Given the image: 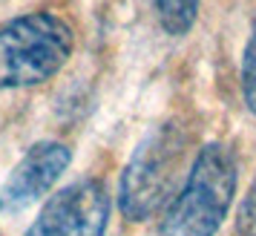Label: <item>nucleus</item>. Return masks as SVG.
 I'll return each instance as SVG.
<instances>
[{
  "label": "nucleus",
  "mask_w": 256,
  "mask_h": 236,
  "mask_svg": "<svg viewBox=\"0 0 256 236\" xmlns=\"http://www.w3.org/2000/svg\"><path fill=\"white\" fill-rule=\"evenodd\" d=\"M236 182L239 164L230 147L204 144L164 213L158 236H216L233 204Z\"/></svg>",
  "instance_id": "f257e3e1"
},
{
  "label": "nucleus",
  "mask_w": 256,
  "mask_h": 236,
  "mask_svg": "<svg viewBox=\"0 0 256 236\" xmlns=\"http://www.w3.org/2000/svg\"><path fill=\"white\" fill-rule=\"evenodd\" d=\"M187 136L176 121L152 127L132 150L118 184V208L130 222H147L173 202L187 158Z\"/></svg>",
  "instance_id": "f03ea898"
},
{
  "label": "nucleus",
  "mask_w": 256,
  "mask_h": 236,
  "mask_svg": "<svg viewBox=\"0 0 256 236\" xmlns=\"http://www.w3.org/2000/svg\"><path fill=\"white\" fill-rule=\"evenodd\" d=\"M75 46L72 26L52 12H29L0 26V90H26L55 78Z\"/></svg>",
  "instance_id": "7ed1b4c3"
},
{
  "label": "nucleus",
  "mask_w": 256,
  "mask_h": 236,
  "mask_svg": "<svg viewBox=\"0 0 256 236\" xmlns=\"http://www.w3.org/2000/svg\"><path fill=\"white\" fill-rule=\"evenodd\" d=\"M110 222V193L104 182L81 178L49 196L26 236H104Z\"/></svg>",
  "instance_id": "20e7f679"
},
{
  "label": "nucleus",
  "mask_w": 256,
  "mask_h": 236,
  "mask_svg": "<svg viewBox=\"0 0 256 236\" xmlns=\"http://www.w3.org/2000/svg\"><path fill=\"white\" fill-rule=\"evenodd\" d=\"M70 162L72 150L64 142H49V138L35 142L20 156V162L12 167L9 178L0 188V213L14 216L38 204L55 188V182L70 167Z\"/></svg>",
  "instance_id": "39448f33"
},
{
  "label": "nucleus",
  "mask_w": 256,
  "mask_h": 236,
  "mask_svg": "<svg viewBox=\"0 0 256 236\" xmlns=\"http://www.w3.org/2000/svg\"><path fill=\"white\" fill-rule=\"evenodd\" d=\"M156 12L167 35L184 38L196 24L198 0H156Z\"/></svg>",
  "instance_id": "423d86ee"
},
{
  "label": "nucleus",
  "mask_w": 256,
  "mask_h": 236,
  "mask_svg": "<svg viewBox=\"0 0 256 236\" xmlns=\"http://www.w3.org/2000/svg\"><path fill=\"white\" fill-rule=\"evenodd\" d=\"M242 95H244L248 110L256 116V24L242 55Z\"/></svg>",
  "instance_id": "0eeeda50"
},
{
  "label": "nucleus",
  "mask_w": 256,
  "mask_h": 236,
  "mask_svg": "<svg viewBox=\"0 0 256 236\" xmlns=\"http://www.w3.org/2000/svg\"><path fill=\"white\" fill-rule=\"evenodd\" d=\"M236 230L242 236H256V182L248 188L242 204L236 210Z\"/></svg>",
  "instance_id": "6e6552de"
}]
</instances>
